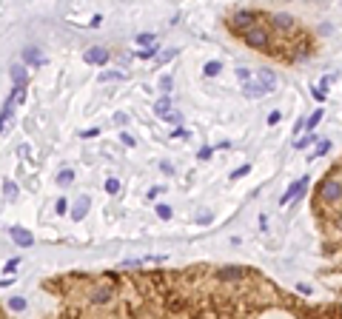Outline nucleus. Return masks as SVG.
Here are the masks:
<instances>
[{"label": "nucleus", "instance_id": "nucleus-1", "mask_svg": "<svg viewBox=\"0 0 342 319\" xmlns=\"http://www.w3.org/2000/svg\"><path fill=\"white\" fill-rule=\"evenodd\" d=\"M63 319H342L339 302H308L248 265L100 271L43 279Z\"/></svg>", "mask_w": 342, "mask_h": 319}, {"label": "nucleus", "instance_id": "nucleus-2", "mask_svg": "<svg viewBox=\"0 0 342 319\" xmlns=\"http://www.w3.org/2000/svg\"><path fill=\"white\" fill-rule=\"evenodd\" d=\"M228 29L237 35L248 49L268 54L283 63H299L317 51L311 31L291 15L283 12H260V9H240L228 15Z\"/></svg>", "mask_w": 342, "mask_h": 319}, {"label": "nucleus", "instance_id": "nucleus-3", "mask_svg": "<svg viewBox=\"0 0 342 319\" xmlns=\"http://www.w3.org/2000/svg\"><path fill=\"white\" fill-rule=\"evenodd\" d=\"M311 211L322 237V257L331 262V271H342V157L322 174Z\"/></svg>", "mask_w": 342, "mask_h": 319}, {"label": "nucleus", "instance_id": "nucleus-4", "mask_svg": "<svg viewBox=\"0 0 342 319\" xmlns=\"http://www.w3.org/2000/svg\"><path fill=\"white\" fill-rule=\"evenodd\" d=\"M257 86H260L265 94H271V91L277 88V74L274 72H260L257 74Z\"/></svg>", "mask_w": 342, "mask_h": 319}, {"label": "nucleus", "instance_id": "nucleus-5", "mask_svg": "<svg viewBox=\"0 0 342 319\" xmlns=\"http://www.w3.org/2000/svg\"><path fill=\"white\" fill-rule=\"evenodd\" d=\"M305 185H311V180H308V177H299V180L294 182L291 188H288V191L283 194V205H288V203H291V200H294L297 194H302V191H305Z\"/></svg>", "mask_w": 342, "mask_h": 319}, {"label": "nucleus", "instance_id": "nucleus-6", "mask_svg": "<svg viewBox=\"0 0 342 319\" xmlns=\"http://www.w3.org/2000/svg\"><path fill=\"white\" fill-rule=\"evenodd\" d=\"M12 239H15V242H17L20 248H29L32 242H35V237H32V234L26 231V228H12Z\"/></svg>", "mask_w": 342, "mask_h": 319}, {"label": "nucleus", "instance_id": "nucleus-7", "mask_svg": "<svg viewBox=\"0 0 342 319\" xmlns=\"http://www.w3.org/2000/svg\"><path fill=\"white\" fill-rule=\"evenodd\" d=\"M109 60V51L100 49V46H95V49L86 51V63H106Z\"/></svg>", "mask_w": 342, "mask_h": 319}, {"label": "nucleus", "instance_id": "nucleus-8", "mask_svg": "<svg viewBox=\"0 0 342 319\" xmlns=\"http://www.w3.org/2000/svg\"><path fill=\"white\" fill-rule=\"evenodd\" d=\"M86 211H88V197H80V200H77V205H74V211H72V219H77V222H80V219L86 217Z\"/></svg>", "mask_w": 342, "mask_h": 319}, {"label": "nucleus", "instance_id": "nucleus-9", "mask_svg": "<svg viewBox=\"0 0 342 319\" xmlns=\"http://www.w3.org/2000/svg\"><path fill=\"white\" fill-rule=\"evenodd\" d=\"M154 111H157V114L166 120L168 111H171V100H168V97H160V100H157V106H154Z\"/></svg>", "mask_w": 342, "mask_h": 319}, {"label": "nucleus", "instance_id": "nucleus-10", "mask_svg": "<svg viewBox=\"0 0 342 319\" xmlns=\"http://www.w3.org/2000/svg\"><path fill=\"white\" fill-rule=\"evenodd\" d=\"M12 77H15L17 88H23V83H26V69H23V66H15V69H12Z\"/></svg>", "mask_w": 342, "mask_h": 319}, {"label": "nucleus", "instance_id": "nucleus-11", "mask_svg": "<svg viewBox=\"0 0 342 319\" xmlns=\"http://www.w3.org/2000/svg\"><path fill=\"white\" fill-rule=\"evenodd\" d=\"M248 97H265V91H262L260 86H254V83H245V88H242Z\"/></svg>", "mask_w": 342, "mask_h": 319}, {"label": "nucleus", "instance_id": "nucleus-12", "mask_svg": "<svg viewBox=\"0 0 342 319\" xmlns=\"http://www.w3.org/2000/svg\"><path fill=\"white\" fill-rule=\"evenodd\" d=\"M74 180V171H69V168H66V171H60L57 174V185H69V182Z\"/></svg>", "mask_w": 342, "mask_h": 319}, {"label": "nucleus", "instance_id": "nucleus-13", "mask_svg": "<svg viewBox=\"0 0 342 319\" xmlns=\"http://www.w3.org/2000/svg\"><path fill=\"white\" fill-rule=\"evenodd\" d=\"M9 308H12V311H26V299H23V297L9 299Z\"/></svg>", "mask_w": 342, "mask_h": 319}, {"label": "nucleus", "instance_id": "nucleus-14", "mask_svg": "<svg viewBox=\"0 0 342 319\" xmlns=\"http://www.w3.org/2000/svg\"><path fill=\"white\" fill-rule=\"evenodd\" d=\"M220 69H223V66H220V63H214V60H211V63H205V74H208V77L220 74Z\"/></svg>", "mask_w": 342, "mask_h": 319}, {"label": "nucleus", "instance_id": "nucleus-15", "mask_svg": "<svg viewBox=\"0 0 342 319\" xmlns=\"http://www.w3.org/2000/svg\"><path fill=\"white\" fill-rule=\"evenodd\" d=\"M314 140H320V137H317V134H308V137L297 140V143H294V145H297V148H305V145H311V143H314Z\"/></svg>", "mask_w": 342, "mask_h": 319}, {"label": "nucleus", "instance_id": "nucleus-16", "mask_svg": "<svg viewBox=\"0 0 342 319\" xmlns=\"http://www.w3.org/2000/svg\"><path fill=\"white\" fill-rule=\"evenodd\" d=\"M157 217L168 219V217H171V208H168V205H157Z\"/></svg>", "mask_w": 342, "mask_h": 319}, {"label": "nucleus", "instance_id": "nucleus-17", "mask_svg": "<svg viewBox=\"0 0 342 319\" xmlns=\"http://www.w3.org/2000/svg\"><path fill=\"white\" fill-rule=\"evenodd\" d=\"M137 43H140V46H154V35H140Z\"/></svg>", "mask_w": 342, "mask_h": 319}, {"label": "nucleus", "instance_id": "nucleus-18", "mask_svg": "<svg viewBox=\"0 0 342 319\" xmlns=\"http://www.w3.org/2000/svg\"><path fill=\"white\" fill-rule=\"evenodd\" d=\"M320 120H322V111H314V114L308 117V129H314V125L320 123Z\"/></svg>", "mask_w": 342, "mask_h": 319}, {"label": "nucleus", "instance_id": "nucleus-19", "mask_svg": "<svg viewBox=\"0 0 342 319\" xmlns=\"http://www.w3.org/2000/svg\"><path fill=\"white\" fill-rule=\"evenodd\" d=\"M106 191H109V194H117V191H120V182H117V180H109V182H106Z\"/></svg>", "mask_w": 342, "mask_h": 319}, {"label": "nucleus", "instance_id": "nucleus-20", "mask_svg": "<svg viewBox=\"0 0 342 319\" xmlns=\"http://www.w3.org/2000/svg\"><path fill=\"white\" fill-rule=\"evenodd\" d=\"M26 60H29V63H40V54H37L35 49H29L26 51Z\"/></svg>", "mask_w": 342, "mask_h": 319}, {"label": "nucleus", "instance_id": "nucleus-21", "mask_svg": "<svg viewBox=\"0 0 342 319\" xmlns=\"http://www.w3.org/2000/svg\"><path fill=\"white\" fill-rule=\"evenodd\" d=\"M166 120H168V123H180L182 117H180V111H174V109H171V111H168V117H166Z\"/></svg>", "mask_w": 342, "mask_h": 319}, {"label": "nucleus", "instance_id": "nucleus-22", "mask_svg": "<svg viewBox=\"0 0 342 319\" xmlns=\"http://www.w3.org/2000/svg\"><path fill=\"white\" fill-rule=\"evenodd\" d=\"M126 74L123 72H109V74H103V80H123Z\"/></svg>", "mask_w": 342, "mask_h": 319}, {"label": "nucleus", "instance_id": "nucleus-23", "mask_svg": "<svg viewBox=\"0 0 342 319\" xmlns=\"http://www.w3.org/2000/svg\"><path fill=\"white\" fill-rule=\"evenodd\" d=\"M174 54H177V49H171V51H163V54H160L157 60H160V63H166V60H171Z\"/></svg>", "mask_w": 342, "mask_h": 319}, {"label": "nucleus", "instance_id": "nucleus-24", "mask_svg": "<svg viewBox=\"0 0 342 319\" xmlns=\"http://www.w3.org/2000/svg\"><path fill=\"white\" fill-rule=\"evenodd\" d=\"M208 219H211V211H200L197 214V222H208Z\"/></svg>", "mask_w": 342, "mask_h": 319}, {"label": "nucleus", "instance_id": "nucleus-25", "mask_svg": "<svg viewBox=\"0 0 342 319\" xmlns=\"http://www.w3.org/2000/svg\"><path fill=\"white\" fill-rule=\"evenodd\" d=\"M237 77H240L242 83H248V77H251V72H248V69H237Z\"/></svg>", "mask_w": 342, "mask_h": 319}, {"label": "nucleus", "instance_id": "nucleus-26", "mask_svg": "<svg viewBox=\"0 0 342 319\" xmlns=\"http://www.w3.org/2000/svg\"><path fill=\"white\" fill-rule=\"evenodd\" d=\"M160 86H163V91H168V88L174 86V83H171V77H168V74H166V77L160 80Z\"/></svg>", "mask_w": 342, "mask_h": 319}, {"label": "nucleus", "instance_id": "nucleus-27", "mask_svg": "<svg viewBox=\"0 0 342 319\" xmlns=\"http://www.w3.org/2000/svg\"><path fill=\"white\" fill-rule=\"evenodd\" d=\"M279 117H283L279 111H271V114H268V123H271V125H274V123H279Z\"/></svg>", "mask_w": 342, "mask_h": 319}, {"label": "nucleus", "instance_id": "nucleus-28", "mask_svg": "<svg viewBox=\"0 0 342 319\" xmlns=\"http://www.w3.org/2000/svg\"><path fill=\"white\" fill-rule=\"evenodd\" d=\"M0 319H12V316H9V313L3 311V308H0ZM51 319H63V316H60V313H54V316H51Z\"/></svg>", "mask_w": 342, "mask_h": 319}, {"label": "nucleus", "instance_id": "nucleus-29", "mask_svg": "<svg viewBox=\"0 0 342 319\" xmlns=\"http://www.w3.org/2000/svg\"><path fill=\"white\" fill-rule=\"evenodd\" d=\"M6 194H9V197H15V194H17V188L12 185V182H6Z\"/></svg>", "mask_w": 342, "mask_h": 319}]
</instances>
